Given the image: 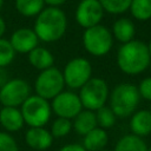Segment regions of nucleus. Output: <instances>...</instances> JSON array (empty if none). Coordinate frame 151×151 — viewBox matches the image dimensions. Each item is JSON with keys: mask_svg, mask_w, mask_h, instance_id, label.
Wrapping results in <instances>:
<instances>
[{"mask_svg": "<svg viewBox=\"0 0 151 151\" xmlns=\"http://www.w3.org/2000/svg\"><path fill=\"white\" fill-rule=\"evenodd\" d=\"M67 27V18L59 7L44 8L35 19L34 28L39 40L44 42H53L59 40Z\"/></svg>", "mask_w": 151, "mask_h": 151, "instance_id": "obj_1", "label": "nucleus"}, {"mask_svg": "<svg viewBox=\"0 0 151 151\" xmlns=\"http://www.w3.org/2000/svg\"><path fill=\"white\" fill-rule=\"evenodd\" d=\"M147 45L140 40H131L123 44L117 53V64L126 74L142 73L150 64Z\"/></svg>", "mask_w": 151, "mask_h": 151, "instance_id": "obj_2", "label": "nucleus"}, {"mask_svg": "<svg viewBox=\"0 0 151 151\" xmlns=\"http://www.w3.org/2000/svg\"><path fill=\"white\" fill-rule=\"evenodd\" d=\"M139 92L136 85L123 83L117 85L110 94V109L116 117L125 118L134 113L139 104Z\"/></svg>", "mask_w": 151, "mask_h": 151, "instance_id": "obj_3", "label": "nucleus"}, {"mask_svg": "<svg viewBox=\"0 0 151 151\" xmlns=\"http://www.w3.org/2000/svg\"><path fill=\"white\" fill-rule=\"evenodd\" d=\"M20 111L24 122L29 127H44L48 123L52 113L48 100L37 94L29 96L21 105Z\"/></svg>", "mask_w": 151, "mask_h": 151, "instance_id": "obj_4", "label": "nucleus"}, {"mask_svg": "<svg viewBox=\"0 0 151 151\" xmlns=\"http://www.w3.org/2000/svg\"><path fill=\"white\" fill-rule=\"evenodd\" d=\"M83 107L96 112L105 106L109 98V86L101 78H91L81 88L78 94Z\"/></svg>", "mask_w": 151, "mask_h": 151, "instance_id": "obj_5", "label": "nucleus"}, {"mask_svg": "<svg viewBox=\"0 0 151 151\" xmlns=\"http://www.w3.org/2000/svg\"><path fill=\"white\" fill-rule=\"evenodd\" d=\"M112 44L113 39L111 32L100 24L86 28L83 34V45L85 50L94 57L105 55L111 50Z\"/></svg>", "mask_w": 151, "mask_h": 151, "instance_id": "obj_6", "label": "nucleus"}, {"mask_svg": "<svg viewBox=\"0 0 151 151\" xmlns=\"http://www.w3.org/2000/svg\"><path fill=\"white\" fill-rule=\"evenodd\" d=\"M65 86L63 72L57 67L52 66L47 70L41 71L34 83V90L37 96L48 100L57 97L63 92Z\"/></svg>", "mask_w": 151, "mask_h": 151, "instance_id": "obj_7", "label": "nucleus"}, {"mask_svg": "<svg viewBox=\"0 0 151 151\" xmlns=\"http://www.w3.org/2000/svg\"><path fill=\"white\" fill-rule=\"evenodd\" d=\"M92 74V66L85 58L71 59L64 67L63 77L65 85L70 88H81L90 79Z\"/></svg>", "mask_w": 151, "mask_h": 151, "instance_id": "obj_8", "label": "nucleus"}, {"mask_svg": "<svg viewBox=\"0 0 151 151\" xmlns=\"http://www.w3.org/2000/svg\"><path fill=\"white\" fill-rule=\"evenodd\" d=\"M29 84L20 78L9 79L0 88V103L2 106L18 107L31 96Z\"/></svg>", "mask_w": 151, "mask_h": 151, "instance_id": "obj_9", "label": "nucleus"}, {"mask_svg": "<svg viewBox=\"0 0 151 151\" xmlns=\"http://www.w3.org/2000/svg\"><path fill=\"white\" fill-rule=\"evenodd\" d=\"M51 109L59 118L71 120L83 110V105L78 94L71 91H63L52 99Z\"/></svg>", "mask_w": 151, "mask_h": 151, "instance_id": "obj_10", "label": "nucleus"}, {"mask_svg": "<svg viewBox=\"0 0 151 151\" xmlns=\"http://www.w3.org/2000/svg\"><path fill=\"white\" fill-rule=\"evenodd\" d=\"M103 14L104 9L99 0H81L76 9V20L86 29L99 25Z\"/></svg>", "mask_w": 151, "mask_h": 151, "instance_id": "obj_11", "label": "nucleus"}, {"mask_svg": "<svg viewBox=\"0 0 151 151\" xmlns=\"http://www.w3.org/2000/svg\"><path fill=\"white\" fill-rule=\"evenodd\" d=\"M38 37L32 28L21 27L14 31L11 35L9 42L15 52L19 53H29L33 48L38 46Z\"/></svg>", "mask_w": 151, "mask_h": 151, "instance_id": "obj_12", "label": "nucleus"}, {"mask_svg": "<svg viewBox=\"0 0 151 151\" xmlns=\"http://www.w3.org/2000/svg\"><path fill=\"white\" fill-rule=\"evenodd\" d=\"M25 142L35 151H45L52 145L53 137L45 127H29L25 133Z\"/></svg>", "mask_w": 151, "mask_h": 151, "instance_id": "obj_13", "label": "nucleus"}, {"mask_svg": "<svg viewBox=\"0 0 151 151\" xmlns=\"http://www.w3.org/2000/svg\"><path fill=\"white\" fill-rule=\"evenodd\" d=\"M0 124L8 132H17L22 129L25 122L18 107L2 106L0 110Z\"/></svg>", "mask_w": 151, "mask_h": 151, "instance_id": "obj_14", "label": "nucleus"}, {"mask_svg": "<svg viewBox=\"0 0 151 151\" xmlns=\"http://www.w3.org/2000/svg\"><path fill=\"white\" fill-rule=\"evenodd\" d=\"M132 134L144 137L151 133V112L149 110H139L134 112L130 120Z\"/></svg>", "mask_w": 151, "mask_h": 151, "instance_id": "obj_15", "label": "nucleus"}, {"mask_svg": "<svg viewBox=\"0 0 151 151\" xmlns=\"http://www.w3.org/2000/svg\"><path fill=\"white\" fill-rule=\"evenodd\" d=\"M72 127L76 130V132L80 136L87 134L90 131L93 129L98 127L97 126V119H96V113L90 110H81L74 118H73Z\"/></svg>", "mask_w": 151, "mask_h": 151, "instance_id": "obj_16", "label": "nucleus"}, {"mask_svg": "<svg viewBox=\"0 0 151 151\" xmlns=\"http://www.w3.org/2000/svg\"><path fill=\"white\" fill-rule=\"evenodd\" d=\"M107 142H109V137L106 130L96 127L84 136L83 146L86 151H100L105 149Z\"/></svg>", "mask_w": 151, "mask_h": 151, "instance_id": "obj_17", "label": "nucleus"}, {"mask_svg": "<svg viewBox=\"0 0 151 151\" xmlns=\"http://www.w3.org/2000/svg\"><path fill=\"white\" fill-rule=\"evenodd\" d=\"M28 61L35 68L44 71L53 66L54 57L47 48L37 46L28 53Z\"/></svg>", "mask_w": 151, "mask_h": 151, "instance_id": "obj_18", "label": "nucleus"}, {"mask_svg": "<svg viewBox=\"0 0 151 151\" xmlns=\"http://www.w3.org/2000/svg\"><path fill=\"white\" fill-rule=\"evenodd\" d=\"M112 31H113L114 38L123 44L133 40V37L136 34L134 25L127 18H120V19L116 20L113 24Z\"/></svg>", "mask_w": 151, "mask_h": 151, "instance_id": "obj_19", "label": "nucleus"}, {"mask_svg": "<svg viewBox=\"0 0 151 151\" xmlns=\"http://www.w3.org/2000/svg\"><path fill=\"white\" fill-rule=\"evenodd\" d=\"M114 151H147V145L143 138L131 133L123 136L117 142Z\"/></svg>", "mask_w": 151, "mask_h": 151, "instance_id": "obj_20", "label": "nucleus"}, {"mask_svg": "<svg viewBox=\"0 0 151 151\" xmlns=\"http://www.w3.org/2000/svg\"><path fill=\"white\" fill-rule=\"evenodd\" d=\"M44 0H15L17 11L24 17L38 15L44 9Z\"/></svg>", "mask_w": 151, "mask_h": 151, "instance_id": "obj_21", "label": "nucleus"}, {"mask_svg": "<svg viewBox=\"0 0 151 151\" xmlns=\"http://www.w3.org/2000/svg\"><path fill=\"white\" fill-rule=\"evenodd\" d=\"M129 9L137 20H149L151 18V0H132Z\"/></svg>", "mask_w": 151, "mask_h": 151, "instance_id": "obj_22", "label": "nucleus"}, {"mask_svg": "<svg viewBox=\"0 0 151 151\" xmlns=\"http://www.w3.org/2000/svg\"><path fill=\"white\" fill-rule=\"evenodd\" d=\"M96 119H97V126L106 130V129H111L114 124H116V114L113 113V111L110 109V106H103L99 110H97L96 112Z\"/></svg>", "mask_w": 151, "mask_h": 151, "instance_id": "obj_23", "label": "nucleus"}, {"mask_svg": "<svg viewBox=\"0 0 151 151\" xmlns=\"http://www.w3.org/2000/svg\"><path fill=\"white\" fill-rule=\"evenodd\" d=\"M132 0H99L104 11L111 14H120L130 8Z\"/></svg>", "mask_w": 151, "mask_h": 151, "instance_id": "obj_24", "label": "nucleus"}, {"mask_svg": "<svg viewBox=\"0 0 151 151\" xmlns=\"http://www.w3.org/2000/svg\"><path fill=\"white\" fill-rule=\"evenodd\" d=\"M72 129V122L66 118H57L51 126V134L53 138H63L70 133Z\"/></svg>", "mask_w": 151, "mask_h": 151, "instance_id": "obj_25", "label": "nucleus"}, {"mask_svg": "<svg viewBox=\"0 0 151 151\" xmlns=\"http://www.w3.org/2000/svg\"><path fill=\"white\" fill-rule=\"evenodd\" d=\"M15 57V51L12 47L9 40L0 38V67L9 65Z\"/></svg>", "mask_w": 151, "mask_h": 151, "instance_id": "obj_26", "label": "nucleus"}, {"mask_svg": "<svg viewBox=\"0 0 151 151\" xmlns=\"http://www.w3.org/2000/svg\"><path fill=\"white\" fill-rule=\"evenodd\" d=\"M0 151H19L15 139L7 132H0Z\"/></svg>", "mask_w": 151, "mask_h": 151, "instance_id": "obj_27", "label": "nucleus"}, {"mask_svg": "<svg viewBox=\"0 0 151 151\" xmlns=\"http://www.w3.org/2000/svg\"><path fill=\"white\" fill-rule=\"evenodd\" d=\"M137 88H138L139 96H140L142 98H144V99L151 101V77L144 78V79L139 83V86H138Z\"/></svg>", "mask_w": 151, "mask_h": 151, "instance_id": "obj_28", "label": "nucleus"}, {"mask_svg": "<svg viewBox=\"0 0 151 151\" xmlns=\"http://www.w3.org/2000/svg\"><path fill=\"white\" fill-rule=\"evenodd\" d=\"M59 151H86V150L80 144H66L61 149H59Z\"/></svg>", "mask_w": 151, "mask_h": 151, "instance_id": "obj_29", "label": "nucleus"}, {"mask_svg": "<svg viewBox=\"0 0 151 151\" xmlns=\"http://www.w3.org/2000/svg\"><path fill=\"white\" fill-rule=\"evenodd\" d=\"M8 80H9V79H8V73L6 72L5 68L0 67V88H1Z\"/></svg>", "mask_w": 151, "mask_h": 151, "instance_id": "obj_30", "label": "nucleus"}, {"mask_svg": "<svg viewBox=\"0 0 151 151\" xmlns=\"http://www.w3.org/2000/svg\"><path fill=\"white\" fill-rule=\"evenodd\" d=\"M45 4H47L50 7H59L66 2V0H44Z\"/></svg>", "mask_w": 151, "mask_h": 151, "instance_id": "obj_31", "label": "nucleus"}, {"mask_svg": "<svg viewBox=\"0 0 151 151\" xmlns=\"http://www.w3.org/2000/svg\"><path fill=\"white\" fill-rule=\"evenodd\" d=\"M5 32H6V22L2 19V17L0 15V38H2V35L5 34Z\"/></svg>", "mask_w": 151, "mask_h": 151, "instance_id": "obj_32", "label": "nucleus"}, {"mask_svg": "<svg viewBox=\"0 0 151 151\" xmlns=\"http://www.w3.org/2000/svg\"><path fill=\"white\" fill-rule=\"evenodd\" d=\"M147 50H149V54H150V58H151V39L149 41V45H147Z\"/></svg>", "mask_w": 151, "mask_h": 151, "instance_id": "obj_33", "label": "nucleus"}, {"mask_svg": "<svg viewBox=\"0 0 151 151\" xmlns=\"http://www.w3.org/2000/svg\"><path fill=\"white\" fill-rule=\"evenodd\" d=\"M4 1H5V0H0V8H1L2 5H4Z\"/></svg>", "mask_w": 151, "mask_h": 151, "instance_id": "obj_34", "label": "nucleus"}, {"mask_svg": "<svg viewBox=\"0 0 151 151\" xmlns=\"http://www.w3.org/2000/svg\"><path fill=\"white\" fill-rule=\"evenodd\" d=\"M147 151H151V146H147Z\"/></svg>", "mask_w": 151, "mask_h": 151, "instance_id": "obj_35", "label": "nucleus"}, {"mask_svg": "<svg viewBox=\"0 0 151 151\" xmlns=\"http://www.w3.org/2000/svg\"><path fill=\"white\" fill-rule=\"evenodd\" d=\"M100 151H110V150H106V149H104V150H100Z\"/></svg>", "mask_w": 151, "mask_h": 151, "instance_id": "obj_36", "label": "nucleus"}, {"mask_svg": "<svg viewBox=\"0 0 151 151\" xmlns=\"http://www.w3.org/2000/svg\"><path fill=\"white\" fill-rule=\"evenodd\" d=\"M150 112H151V110H150Z\"/></svg>", "mask_w": 151, "mask_h": 151, "instance_id": "obj_37", "label": "nucleus"}]
</instances>
